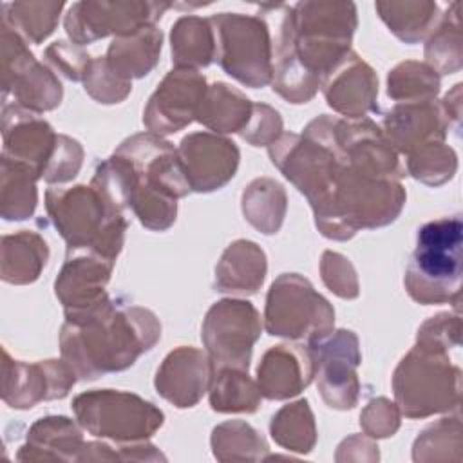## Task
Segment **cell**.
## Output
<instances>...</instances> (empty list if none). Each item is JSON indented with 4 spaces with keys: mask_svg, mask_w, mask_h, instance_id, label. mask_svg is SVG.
<instances>
[{
    "mask_svg": "<svg viewBox=\"0 0 463 463\" xmlns=\"http://www.w3.org/2000/svg\"><path fill=\"white\" fill-rule=\"evenodd\" d=\"M356 24L353 2L284 4L273 43V90L289 103H307L324 76L351 51Z\"/></svg>",
    "mask_w": 463,
    "mask_h": 463,
    "instance_id": "cell-1",
    "label": "cell"
},
{
    "mask_svg": "<svg viewBox=\"0 0 463 463\" xmlns=\"http://www.w3.org/2000/svg\"><path fill=\"white\" fill-rule=\"evenodd\" d=\"M90 184L118 210L130 208L152 232L168 230L177 199L192 192L177 148L152 132L127 137L96 166Z\"/></svg>",
    "mask_w": 463,
    "mask_h": 463,
    "instance_id": "cell-2",
    "label": "cell"
},
{
    "mask_svg": "<svg viewBox=\"0 0 463 463\" xmlns=\"http://www.w3.org/2000/svg\"><path fill=\"white\" fill-rule=\"evenodd\" d=\"M159 338L161 324L150 309L105 295L83 309L65 311L60 351L78 378L96 380L128 369Z\"/></svg>",
    "mask_w": 463,
    "mask_h": 463,
    "instance_id": "cell-3",
    "label": "cell"
},
{
    "mask_svg": "<svg viewBox=\"0 0 463 463\" xmlns=\"http://www.w3.org/2000/svg\"><path fill=\"white\" fill-rule=\"evenodd\" d=\"M45 210L67 251L87 250L116 262L128 222L92 184L51 186L45 192Z\"/></svg>",
    "mask_w": 463,
    "mask_h": 463,
    "instance_id": "cell-4",
    "label": "cell"
},
{
    "mask_svg": "<svg viewBox=\"0 0 463 463\" xmlns=\"http://www.w3.org/2000/svg\"><path fill=\"white\" fill-rule=\"evenodd\" d=\"M463 222L459 215L425 222L405 269V289L420 304H454L461 293Z\"/></svg>",
    "mask_w": 463,
    "mask_h": 463,
    "instance_id": "cell-5",
    "label": "cell"
},
{
    "mask_svg": "<svg viewBox=\"0 0 463 463\" xmlns=\"http://www.w3.org/2000/svg\"><path fill=\"white\" fill-rule=\"evenodd\" d=\"M392 392L409 420L458 411L461 371L450 362L449 351L416 342L394 369Z\"/></svg>",
    "mask_w": 463,
    "mask_h": 463,
    "instance_id": "cell-6",
    "label": "cell"
},
{
    "mask_svg": "<svg viewBox=\"0 0 463 463\" xmlns=\"http://www.w3.org/2000/svg\"><path fill=\"white\" fill-rule=\"evenodd\" d=\"M215 36V60L239 83L260 89L273 78V40L259 14L219 13L210 16Z\"/></svg>",
    "mask_w": 463,
    "mask_h": 463,
    "instance_id": "cell-7",
    "label": "cell"
},
{
    "mask_svg": "<svg viewBox=\"0 0 463 463\" xmlns=\"http://www.w3.org/2000/svg\"><path fill=\"white\" fill-rule=\"evenodd\" d=\"M76 421L89 434L116 443L145 441L165 423L159 407L116 389H92L72 400Z\"/></svg>",
    "mask_w": 463,
    "mask_h": 463,
    "instance_id": "cell-8",
    "label": "cell"
},
{
    "mask_svg": "<svg viewBox=\"0 0 463 463\" xmlns=\"http://www.w3.org/2000/svg\"><path fill=\"white\" fill-rule=\"evenodd\" d=\"M335 309L298 273H282L269 286L264 309V329L271 336L309 340L331 331Z\"/></svg>",
    "mask_w": 463,
    "mask_h": 463,
    "instance_id": "cell-9",
    "label": "cell"
},
{
    "mask_svg": "<svg viewBox=\"0 0 463 463\" xmlns=\"http://www.w3.org/2000/svg\"><path fill=\"white\" fill-rule=\"evenodd\" d=\"M0 43L4 99L11 96L14 107L33 114L56 109L63 96L58 76L47 65L36 61L27 42L5 24L0 25Z\"/></svg>",
    "mask_w": 463,
    "mask_h": 463,
    "instance_id": "cell-10",
    "label": "cell"
},
{
    "mask_svg": "<svg viewBox=\"0 0 463 463\" xmlns=\"http://www.w3.org/2000/svg\"><path fill=\"white\" fill-rule=\"evenodd\" d=\"M260 331V315L251 302L242 298H222L215 302L208 309L201 327V340L212 369L248 371Z\"/></svg>",
    "mask_w": 463,
    "mask_h": 463,
    "instance_id": "cell-11",
    "label": "cell"
},
{
    "mask_svg": "<svg viewBox=\"0 0 463 463\" xmlns=\"http://www.w3.org/2000/svg\"><path fill=\"white\" fill-rule=\"evenodd\" d=\"M170 7V2L152 0L76 2L69 7L63 27L72 43L89 45L110 34L128 36L156 25Z\"/></svg>",
    "mask_w": 463,
    "mask_h": 463,
    "instance_id": "cell-12",
    "label": "cell"
},
{
    "mask_svg": "<svg viewBox=\"0 0 463 463\" xmlns=\"http://www.w3.org/2000/svg\"><path fill=\"white\" fill-rule=\"evenodd\" d=\"M313 356L317 389L331 409L347 411L358 403L362 362L358 336L349 329H331L307 340Z\"/></svg>",
    "mask_w": 463,
    "mask_h": 463,
    "instance_id": "cell-13",
    "label": "cell"
},
{
    "mask_svg": "<svg viewBox=\"0 0 463 463\" xmlns=\"http://www.w3.org/2000/svg\"><path fill=\"white\" fill-rule=\"evenodd\" d=\"M2 400L13 409H31L40 402L65 398L76 383L74 369L61 358L22 362L4 349Z\"/></svg>",
    "mask_w": 463,
    "mask_h": 463,
    "instance_id": "cell-14",
    "label": "cell"
},
{
    "mask_svg": "<svg viewBox=\"0 0 463 463\" xmlns=\"http://www.w3.org/2000/svg\"><path fill=\"white\" fill-rule=\"evenodd\" d=\"M206 87L204 76L195 69H172L145 107L143 123L148 132L166 136L188 127L195 119Z\"/></svg>",
    "mask_w": 463,
    "mask_h": 463,
    "instance_id": "cell-15",
    "label": "cell"
},
{
    "mask_svg": "<svg viewBox=\"0 0 463 463\" xmlns=\"http://www.w3.org/2000/svg\"><path fill=\"white\" fill-rule=\"evenodd\" d=\"M192 192L206 194L222 188L237 172V145L213 132H192L177 146Z\"/></svg>",
    "mask_w": 463,
    "mask_h": 463,
    "instance_id": "cell-16",
    "label": "cell"
},
{
    "mask_svg": "<svg viewBox=\"0 0 463 463\" xmlns=\"http://www.w3.org/2000/svg\"><path fill=\"white\" fill-rule=\"evenodd\" d=\"M327 105L345 119H362L378 110V78L369 63L349 51L322 80Z\"/></svg>",
    "mask_w": 463,
    "mask_h": 463,
    "instance_id": "cell-17",
    "label": "cell"
},
{
    "mask_svg": "<svg viewBox=\"0 0 463 463\" xmlns=\"http://www.w3.org/2000/svg\"><path fill=\"white\" fill-rule=\"evenodd\" d=\"M2 156L27 165L42 179L56 148L58 134L54 128L38 114L22 110L13 103H2Z\"/></svg>",
    "mask_w": 463,
    "mask_h": 463,
    "instance_id": "cell-18",
    "label": "cell"
},
{
    "mask_svg": "<svg viewBox=\"0 0 463 463\" xmlns=\"http://www.w3.org/2000/svg\"><path fill=\"white\" fill-rule=\"evenodd\" d=\"M212 362L206 351L179 345L170 351L157 367L154 385L166 402L179 409L194 407L210 389Z\"/></svg>",
    "mask_w": 463,
    "mask_h": 463,
    "instance_id": "cell-19",
    "label": "cell"
},
{
    "mask_svg": "<svg viewBox=\"0 0 463 463\" xmlns=\"http://www.w3.org/2000/svg\"><path fill=\"white\" fill-rule=\"evenodd\" d=\"M382 130L398 154L411 152L436 141H445L449 123L436 99L396 103L382 121Z\"/></svg>",
    "mask_w": 463,
    "mask_h": 463,
    "instance_id": "cell-20",
    "label": "cell"
},
{
    "mask_svg": "<svg viewBox=\"0 0 463 463\" xmlns=\"http://www.w3.org/2000/svg\"><path fill=\"white\" fill-rule=\"evenodd\" d=\"M315 378L307 344H279L269 347L257 367V385L268 400H288L300 394Z\"/></svg>",
    "mask_w": 463,
    "mask_h": 463,
    "instance_id": "cell-21",
    "label": "cell"
},
{
    "mask_svg": "<svg viewBox=\"0 0 463 463\" xmlns=\"http://www.w3.org/2000/svg\"><path fill=\"white\" fill-rule=\"evenodd\" d=\"M114 260L94 251H67V259L54 280V293L65 311L83 309L101 300L110 280Z\"/></svg>",
    "mask_w": 463,
    "mask_h": 463,
    "instance_id": "cell-22",
    "label": "cell"
},
{
    "mask_svg": "<svg viewBox=\"0 0 463 463\" xmlns=\"http://www.w3.org/2000/svg\"><path fill=\"white\" fill-rule=\"evenodd\" d=\"M81 425L67 416H45L36 420L25 443L18 449V461H78L83 449Z\"/></svg>",
    "mask_w": 463,
    "mask_h": 463,
    "instance_id": "cell-23",
    "label": "cell"
},
{
    "mask_svg": "<svg viewBox=\"0 0 463 463\" xmlns=\"http://www.w3.org/2000/svg\"><path fill=\"white\" fill-rule=\"evenodd\" d=\"M266 253L253 241L232 242L215 266V289L233 295H253L264 282Z\"/></svg>",
    "mask_w": 463,
    "mask_h": 463,
    "instance_id": "cell-24",
    "label": "cell"
},
{
    "mask_svg": "<svg viewBox=\"0 0 463 463\" xmlns=\"http://www.w3.org/2000/svg\"><path fill=\"white\" fill-rule=\"evenodd\" d=\"M251 114L253 103L244 92L217 81L206 87L195 119L213 134H241Z\"/></svg>",
    "mask_w": 463,
    "mask_h": 463,
    "instance_id": "cell-25",
    "label": "cell"
},
{
    "mask_svg": "<svg viewBox=\"0 0 463 463\" xmlns=\"http://www.w3.org/2000/svg\"><path fill=\"white\" fill-rule=\"evenodd\" d=\"M163 45V33L156 27H145L128 36H118L110 42L105 60L109 67L125 81L146 76L157 63Z\"/></svg>",
    "mask_w": 463,
    "mask_h": 463,
    "instance_id": "cell-26",
    "label": "cell"
},
{
    "mask_svg": "<svg viewBox=\"0 0 463 463\" xmlns=\"http://www.w3.org/2000/svg\"><path fill=\"white\" fill-rule=\"evenodd\" d=\"M49 259L45 239L31 230H20L13 235L2 237V280L9 284L34 282Z\"/></svg>",
    "mask_w": 463,
    "mask_h": 463,
    "instance_id": "cell-27",
    "label": "cell"
},
{
    "mask_svg": "<svg viewBox=\"0 0 463 463\" xmlns=\"http://www.w3.org/2000/svg\"><path fill=\"white\" fill-rule=\"evenodd\" d=\"M172 63L183 69H201L215 60V36L210 18L181 16L170 33Z\"/></svg>",
    "mask_w": 463,
    "mask_h": 463,
    "instance_id": "cell-28",
    "label": "cell"
},
{
    "mask_svg": "<svg viewBox=\"0 0 463 463\" xmlns=\"http://www.w3.org/2000/svg\"><path fill=\"white\" fill-rule=\"evenodd\" d=\"M374 7L389 31L405 43L425 40L441 16L438 4L429 0L376 2Z\"/></svg>",
    "mask_w": 463,
    "mask_h": 463,
    "instance_id": "cell-29",
    "label": "cell"
},
{
    "mask_svg": "<svg viewBox=\"0 0 463 463\" xmlns=\"http://www.w3.org/2000/svg\"><path fill=\"white\" fill-rule=\"evenodd\" d=\"M38 174L24 163L2 156L0 215L5 221H24L33 215L38 203Z\"/></svg>",
    "mask_w": 463,
    "mask_h": 463,
    "instance_id": "cell-30",
    "label": "cell"
},
{
    "mask_svg": "<svg viewBox=\"0 0 463 463\" xmlns=\"http://www.w3.org/2000/svg\"><path fill=\"white\" fill-rule=\"evenodd\" d=\"M286 192L269 177L253 179L242 192L244 219L264 235L277 233L286 215Z\"/></svg>",
    "mask_w": 463,
    "mask_h": 463,
    "instance_id": "cell-31",
    "label": "cell"
},
{
    "mask_svg": "<svg viewBox=\"0 0 463 463\" xmlns=\"http://www.w3.org/2000/svg\"><path fill=\"white\" fill-rule=\"evenodd\" d=\"M425 63L438 74H454L461 69V24L459 2H452L425 38Z\"/></svg>",
    "mask_w": 463,
    "mask_h": 463,
    "instance_id": "cell-32",
    "label": "cell"
},
{
    "mask_svg": "<svg viewBox=\"0 0 463 463\" xmlns=\"http://www.w3.org/2000/svg\"><path fill=\"white\" fill-rule=\"evenodd\" d=\"M208 394L210 405L217 412H255L262 400L257 382L241 369L213 371Z\"/></svg>",
    "mask_w": 463,
    "mask_h": 463,
    "instance_id": "cell-33",
    "label": "cell"
},
{
    "mask_svg": "<svg viewBox=\"0 0 463 463\" xmlns=\"http://www.w3.org/2000/svg\"><path fill=\"white\" fill-rule=\"evenodd\" d=\"M269 434L286 450L311 452L317 443V425L307 400H297L279 409L271 418Z\"/></svg>",
    "mask_w": 463,
    "mask_h": 463,
    "instance_id": "cell-34",
    "label": "cell"
},
{
    "mask_svg": "<svg viewBox=\"0 0 463 463\" xmlns=\"http://www.w3.org/2000/svg\"><path fill=\"white\" fill-rule=\"evenodd\" d=\"M212 452L219 461H264L268 443L246 421L230 420L212 430Z\"/></svg>",
    "mask_w": 463,
    "mask_h": 463,
    "instance_id": "cell-35",
    "label": "cell"
},
{
    "mask_svg": "<svg viewBox=\"0 0 463 463\" xmlns=\"http://www.w3.org/2000/svg\"><path fill=\"white\" fill-rule=\"evenodd\" d=\"M63 7V2H9L2 4L0 20L25 42L42 43L56 29Z\"/></svg>",
    "mask_w": 463,
    "mask_h": 463,
    "instance_id": "cell-36",
    "label": "cell"
},
{
    "mask_svg": "<svg viewBox=\"0 0 463 463\" xmlns=\"http://www.w3.org/2000/svg\"><path fill=\"white\" fill-rule=\"evenodd\" d=\"M438 94L439 74L423 61H402L387 76V96L396 103L430 101Z\"/></svg>",
    "mask_w": 463,
    "mask_h": 463,
    "instance_id": "cell-37",
    "label": "cell"
},
{
    "mask_svg": "<svg viewBox=\"0 0 463 463\" xmlns=\"http://www.w3.org/2000/svg\"><path fill=\"white\" fill-rule=\"evenodd\" d=\"M414 461H461L459 416L441 418L420 432L412 445Z\"/></svg>",
    "mask_w": 463,
    "mask_h": 463,
    "instance_id": "cell-38",
    "label": "cell"
},
{
    "mask_svg": "<svg viewBox=\"0 0 463 463\" xmlns=\"http://www.w3.org/2000/svg\"><path fill=\"white\" fill-rule=\"evenodd\" d=\"M458 156L445 141L429 143L407 156V174L429 186H439L454 177Z\"/></svg>",
    "mask_w": 463,
    "mask_h": 463,
    "instance_id": "cell-39",
    "label": "cell"
},
{
    "mask_svg": "<svg viewBox=\"0 0 463 463\" xmlns=\"http://www.w3.org/2000/svg\"><path fill=\"white\" fill-rule=\"evenodd\" d=\"M83 87L85 92L98 103L112 105L123 101L130 94L132 81H125L123 78H119L109 67L105 56H98L92 58L87 67V72L83 76Z\"/></svg>",
    "mask_w": 463,
    "mask_h": 463,
    "instance_id": "cell-40",
    "label": "cell"
},
{
    "mask_svg": "<svg viewBox=\"0 0 463 463\" xmlns=\"http://www.w3.org/2000/svg\"><path fill=\"white\" fill-rule=\"evenodd\" d=\"M83 163V148L81 145L63 134H58L56 148L52 152V157L43 172V177L49 184H63L72 181Z\"/></svg>",
    "mask_w": 463,
    "mask_h": 463,
    "instance_id": "cell-41",
    "label": "cell"
},
{
    "mask_svg": "<svg viewBox=\"0 0 463 463\" xmlns=\"http://www.w3.org/2000/svg\"><path fill=\"white\" fill-rule=\"evenodd\" d=\"M320 275L324 284L340 298L358 297V279L349 259L336 251H324L320 260Z\"/></svg>",
    "mask_w": 463,
    "mask_h": 463,
    "instance_id": "cell-42",
    "label": "cell"
},
{
    "mask_svg": "<svg viewBox=\"0 0 463 463\" xmlns=\"http://www.w3.org/2000/svg\"><path fill=\"white\" fill-rule=\"evenodd\" d=\"M43 56L56 74H61L71 81H83L87 67L92 60L83 49H80V45L65 40L51 43Z\"/></svg>",
    "mask_w": 463,
    "mask_h": 463,
    "instance_id": "cell-43",
    "label": "cell"
},
{
    "mask_svg": "<svg viewBox=\"0 0 463 463\" xmlns=\"http://www.w3.org/2000/svg\"><path fill=\"white\" fill-rule=\"evenodd\" d=\"M400 409L387 398H374L371 400L362 414H360V427L365 436L369 438H389L400 429Z\"/></svg>",
    "mask_w": 463,
    "mask_h": 463,
    "instance_id": "cell-44",
    "label": "cell"
},
{
    "mask_svg": "<svg viewBox=\"0 0 463 463\" xmlns=\"http://www.w3.org/2000/svg\"><path fill=\"white\" fill-rule=\"evenodd\" d=\"M461 318L458 313H438L425 320L416 335V342L449 351L459 345Z\"/></svg>",
    "mask_w": 463,
    "mask_h": 463,
    "instance_id": "cell-45",
    "label": "cell"
},
{
    "mask_svg": "<svg viewBox=\"0 0 463 463\" xmlns=\"http://www.w3.org/2000/svg\"><path fill=\"white\" fill-rule=\"evenodd\" d=\"M282 136V118L280 114L266 105V103H253V114L241 132V137L253 146H269Z\"/></svg>",
    "mask_w": 463,
    "mask_h": 463,
    "instance_id": "cell-46",
    "label": "cell"
},
{
    "mask_svg": "<svg viewBox=\"0 0 463 463\" xmlns=\"http://www.w3.org/2000/svg\"><path fill=\"white\" fill-rule=\"evenodd\" d=\"M338 461H347V459H362V461H374L378 459V447L374 445L373 438L369 436H349L344 439L338 447L336 452Z\"/></svg>",
    "mask_w": 463,
    "mask_h": 463,
    "instance_id": "cell-47",
    "label": "cell"
},
{
    "mask_svg": "<svg viewBox=\"0 0 463 463\" xmlns=\"http://www.w3.org/2000/svg\"><path fill=\"white\" fill-rule=\"evenodd\" d=\"M439 105H441L443 114L447 118L449 130H454L456 134H459V127H461V83H456L452 87V90H449L445 94V98Z\"/></svg>",
    "mask_w": 463,
    "mask_h": 463,
    "instance_id": "cell-48",
    "label": "cell"
}]
</instances>
